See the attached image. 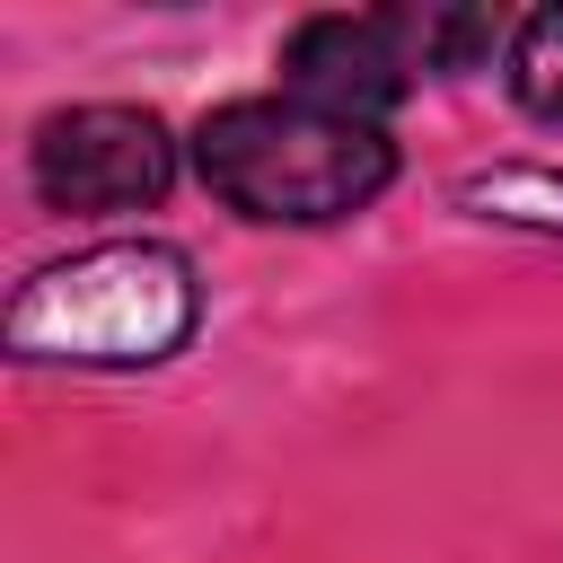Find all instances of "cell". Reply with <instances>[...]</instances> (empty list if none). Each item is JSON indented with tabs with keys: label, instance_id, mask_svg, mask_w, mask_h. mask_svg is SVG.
I'll list each match as a JSON object with an SVG mask.
<instances>
[{
	"label": "cell",
	"instance_id": "cell-1",
	"mask_svg": "<svg viewBox=\"0 0 563 563\" xmlns=\"http://www.w3.org/2000/svg\"><path fill=\"white\" fill-rule=\"evenodd\" d=\"M194 176L264 229H325L396 185V141L378 123L325 114L308 97H229L194 123Z\"/></svg>",
	"mask_w": 563,
	"mask_h": 563
},
{
	"label": "cell",
	"instance_id": "cell-2",
	"mask_svg": "<svg viewBox=\"0 0 563 563\" xmlns=\"http://www.w3.org/2000/svg\"><path fill=\"white\" fill-rule=\"evenodd\" d=\"M194 317H202L194 264L158 238H114L26 273L0 317V343L18 361H62V369H150L185 352Z\"/></svg>",
	"mask_w": 563,
	"mask_h": 563
},
{
	"label": "cell",
	"instance_id": "cell-3",
	"mask_svg": "<svg viewBox=\"0 0 563 563\" xmlns=\"http://www.w3.org/2000/svg\"><path fill=\"white\" fill-rule=\"evenodd\" d=\"M26 176L44 211L106 220V211H150L176 185V141L150 106H62L26 141Z\"/></svg>",
	"mask_w": 563,
	"mask_h": 563
},
{
	"label": "cell",
	"instance_id": "cell-4",
	"mask_svg": "<svg viewBox=\"0 0 563 563\" xmlns=\"http://www.w3.org/2000/svg\"><path fill=\"white\" fill-rule=\"evenodd\" d=\"M413 70L422 62H413V35H405V9H387V18H352V9L299 18L290 44H282L290 97H308L325 114H352V123H378L413 88Z\"/></svg>",
	"mask_w": 563,
	"mask_h": 563
},
{
	"label": "cell",
	"instance_id": "cell-5",
	"mask_svg": "<svg viewBox=\"0 0 563 563\" xmlns=\"http://www.w3.org/2000/svg\"><path fill=\"white\" fill-rule=\"evenodd\" d=\"M457 202L510 229H563V167H493V176H466Z\"/></svg>",
	"mask_w": 563,
	"mask_h": 563
},
{
	"label": "cell",
	"instance_id": "cell-6",
	"mask_svg": "<svg viewBox=\"0 0 563 563\" xmlns=\"http://www.w3.org/2000/svg\"><path fill=\"white\" fill-rule=\"evenodd\" d=\"M510 97L537 123H563V9H537L510 44Z\"/></svg>",
	"mask_w": 563,
	"mask_h": 563
}]
</instances>
